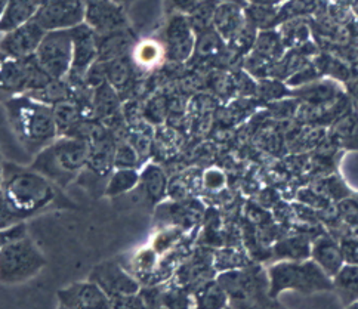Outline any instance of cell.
I'll use <instances>...</instances> for the list:
<instances>
[{
	"label": "cell",
	"mask_w": 358,
	"mask_h": 309,
	"mask_svg": "<svg viewBox=\"0 0 358 309\" xmlns=\"http://www.w3.org/2000/svg\"><path fill=\"white\" fill-rule=\"evenodd\" d=\"M0 189L22 221L50 209L59 199L58 187L46 176L10 161H3Z\"/></svg>",
	"instance_id": "obj_1"
},
{
	"label": "cell",
	"mask_w": 358,
	"mask_h": 309,
	"mask_svg": "<svg viewBox=\"0 0 358 309\" xmlns=\"http://www.w3.org/2000/svg\"><path fill=\"white\" fill-rule=\"evenodd\" d=\"M5 110L17 139L31 154L41 152L59 136L52 106L18 95L5 101Z\"/></svg>",
	"instance_id": "obj_2"
},
{
	"label": "cell",
	"mask_w": 358,
	"mask_h": 309,
	"mask_svg": "<svg viewBox=\"0 0 358 309\" xmlns=\"http://www.w3.org/2000/svg\"><path fill=\"white\" fill-rule=\"evenodd\" d=\"M89 143L80 136H58L52 144L36 154L31 169L52 181L58 188H67L86 169Z\"/></svg>",
	"instance_id": "obj_3"
},
{
	"label": "cell",
	"mask_w": 358,
	"mask_h": 309,
	"mask_svg": "<svg viewBox=\"0 0 358 309\" xmlns=\"http://www.w3.org/2000/svg\"><path fill=\"white\" fill-rule=\"evenodd\" d=\"M266 274L273 299H277L285 292L311 296L320 292L334 290V280L313 259L278 262L268 268Z\"/></svg>",
	"instance_id": "obj_4"
},
{
	"label": "cell",
	"mask_w": 358,
	"mask_h": 309,
	"mask_svg": "<svg viewBox=\"0 0 358 309\" xmlns=\"http://www.w3.org/2000/svg\"><path fill=\"white\" fill-rule=\"evenodd\" d=\"M45 266V254L27 233L8 240L0 247V282L2 285H21L34 278Z\"/></svg>",
	"instance_id": "obj_5"
},
{
	"label": "cell",
	"mask_w": 358,
	"mask_h": 309,
	"mask_svg": "<svg viewBox=\"0 0 358 309\" xmlns=\"http://www.w3.org/2000/svg\"><path fill=\"white\" fill-rule=\"evenodd\" d=\"M52 80L55 79L37 64L34 57L18 59L0 52V95L6 99L41 91Z\"/></svg>",
	"instance_id": "obj_6"
},
{
	"label": "cell",
	"mask_w": 358,
	"mask_h": 309,
	"mask_svg": "<svg viewBox=\"0 0 358 309\" xmlns=\"http://www.w3.org/2000/svg\"><path fill=\"white\" fill-rule=\"evenodd\" d=\"M34 58L52 79L66 80L73 66L71 30L46 31Z\"/></svg>",
	"instance_id": "obj_7"
},
{
	"label": "cell",
	"mask_w": 358,
	"mask_h": 309,
	"mask_svg": "<svg viewBox=\"0 0 358 309\" xmlns=\"http://www.w3.org/2000/svg\"><path fill=\"white\" fill-rule=\"evenodd\" d=\"M86 0H50L41 6L36 21L45 31L71 30L85 22Z\"/></svg>",
	"instance_id": "obj_8"
},
{
	"label": "cell",
	"mask_w": 358,
	"mask_h": 309,
	"mask_svg": "<svg viewBox=\"0 0 358 309\" xmlns=\"http://www.w3.org/2000/svg\"><path fill=\"white\" fill-rule=\"evenodd\" d=\"M92 282L104 292L110 301L126 294H135L141 290V282L127 271V268L117 261H106L96 266L89 274Z\"/></svg>",
	"instance_id": "obj_9"
},
{
	"label": "cell",
	"mask_w": 358,
	"mask_h": 309,
	"mask_svg": "<svg viewBox=\"0 0 358 309\" xmlns=\"http://www.w3.org/2000/svg\"><path fill=\"white\" fill-rule=\"evenodd\" d=\"M166 58L173 62H185L196 52V31L184 14H173L164 29Z\"/></svg>",
	"instance_id": "obj_10"
},
{
	"label": "cell",
	"mask_w": 358,
	"mask_h": 309,
	"mask_svg": "<svg viewBox=\"0 0 358 309\" xmlns=\"http://www.w3.org/2000/svg\"><path fill=\"white\" fill-rule=\"evenodd\" d=\"M73 66L67 79L73 83H85V76L98 61V42L95 31L86 22L71 29Z\"/></svg>",
	"instance_id": "obj_11"
},
{
	"label": "cell",
	"mask_w": 358,
	"mask_h": 309,
	"mask_svg": "<svg viewBox=\"0 0 358 309\" xmlns=\"http://www.w3.org/2000/svg\"><path fill=\"white\" fill-rule=\"evenodd\" d=\"M85 22L96 36L127 29L123 6L116 0H86Z\"/></svg>",
	"instance_id": "obj_12"
},
{
	"label": "cell",
	"mask_w": 358,
	"mask_h": 309,
	"mask_svg": "<svg viewBox=\"0 0 358 309\" xmlns=\"http://www.w3.org/2000/svg\"><path fill=\"white\" fill-rule=\"evenodd\" d=\"M45 34L46 31L41 27V24L31 20L21 27L3 34L0 42V52L18 59L31 58L36 55Z\"/></svg>",
	"instance_id": "obj_13"
},
{
	"label": "cell",
	"mask_w": 358,
	"mask_h": 309,
	"mask_svg": "<svg viewBox=\"0 0 358 309\" xmlns=\"http://www.w3.org/2000/svg\"><path fill=\"white\" fill-rule=\"evenodd\" d=\"M58 302L66 309H111V301L91 280L59 289Z\"/></svg>",
	"instance_id": "obj_14"
},
{
	"label": "cell",
	"mask_w": 358,
	"mask_h": 309,
	"mask_svg": "<svg viewBox=\"0 0 358 309\" xmlns=\"http://www.w3.org/2000/svg\"><path fill=\"white\" fill-rule=\"evenodd\" d=\"M248 20L245 15V9L236 2H220L216 6L213 15V29L224 38L225 43H231L234 38L246 27Z\"/></svg>",
	"instance_id": "obj_15"
},
{
	"label": "cell",
	"mask_w": 358,
	"mask_h": 309,
	"mask_svg": "<svg viewBox=\"0 0 358 309\" xmlns=\"http://www.w3.org/2000/svg\"><path fill=\"white\" fill-rule=\"evenodd\" d=\"M141 194L151 204H159L166 194H169V179L162 167L156 163H147L139 171Z\"/></svg>",
	"instance_id": "obj_16"
},
{
	"label": "cell",
	"mask_w": 358,
	"mask_h": 309,
	"mask_svg": "<svg viewBox=\"0 0 358 309\" xmlns=\"http://www.w3.org/2000/svg\"><path fill=\"white\" fill-rule=\"evenodd\" d=\"M98 61L110 62L113 59L129 57L135 48V38L129 30H120L96 36Z\"/></svg>",
	"instance_id": "obj_17"
},
{
	"label": "cell",
	"mask_w": 358,
	"mask_h": 309,
	"mask_svg": "<svg viewBox=\"0 0 358 309\" xmlns=\"http://www.w3.org/2000/svg\"><path fill=\"white\" fill-rule=\"evenodd\" d=\"M229 299L218 280H206L191 290V309H227Z\"/></svg>",
	"instance_id": "obj_18"
},
{
	"label": "cell",
	"mask_w": 358,
	"mask_h": 309,
	"mask_svg": "<svg viewBox=\"0 0 358 309\" xmlns=\"http://www.w3.org/2000/svg\"><path fill=\"white\" fill-rule=\"evenodd\" d=\"M39 9L41 5L36 0H9L0 18V34H6L34 20Z\"/></svg>",
	"instance_id": "obj_19"
},
{
	"label": "cell",
	"mask_w": 358,
	"mask_h": 309,
	"mask_svg": "<svg viewBox=\"0 0 358 309\" xmlns=\"http://www.w3.org/2000/svg\"><path fill=\"white\" fill-rule=\"evenodd\" d=\"M311 259L323 269V271L334 280V277L343 266V253L336 246L335 241L322 238L314 243L311 247Z\"/></svg>",
	"instance_id": "obj_20"
},
{
	"label": "cell",
	"mask_w": 358,
	"mask_h": 309,
	"mask_svg": "<svg viewBox=\"0 0 358 309\" xmlns=\"http://www.w3.org/2000/svg\"><path fill=\"white\" fill-rule=\"evenodd\" d=\"M104 64H106V73H107V83L119 95H122V92H126L134 82L135 66L131 55L113 59Z\"/></svg>",
	"instance_id": "obj_21"
},
{
	"label": "cell",
	"mask_w": 358,
	"mask_h": 309,
	"mask_svg": "<svg viewBox=\"0 0 358 309\" xmlns=\"http://www.w3.org/2000/svg\"><path fill=\"white\" fill-rule=\"evenodd\" d=\"M334 290L345 308L358 301V264L341 268L334 277Z\"/></svg>",
	"instance_id": "obj_22"
},
{
	"label": "cell",
	"mask_w": 358,
	"mask_h": 309,
	"mask_svg": "<svg viewBox=\"0 0 358 309\" xmlns=\"http://www.w3.org/2000/svg\"><path fill=\"white\" fill-rule=\"evenodd\" d=\"M285 43L281 34L274 30H262L258 33L257 42H255L250 54L257 55L268 62L275 64L281 57L285 55Z\"/></svg>",
	"instance_id": "obj_23"
},
{
	"label": "cell",
	"mask_w": 358,
	"mask_h": 309,
	"mask_svg": "<svg viewBox=\"0 0 358 309\" xmlns=\"http://www.w3.org/2000/svg\"><path fill=\"white\" fill-rule=\"evenodd\" d=\"M132 62L135 69L141 70H152L159 67L162 61L166 58L164 46L160 42L156 41H144L141 43H136L132 54H131Z\"/></svg>",
	"instance_id": "obj_24"
},
{
	"label": "cell",
	"mask_w": 358,
	"mask_h": 309,
	"mask_svg": "<svg viewBox=\"0 0 358 309\" xmlns=\"http://www.w3.org/2000/svg\"><path fill=\"white\" fill-rule=\"evenodd\" d=\"M139 185L138 169H113L106 184L104 194L107 197H119L134 191Z\"/></svg>",
	"instance_id": "obj_25"
},
{
	"label": "cell",
	"mask_w": 358,
	"mask_h": 309,
	"mask_svg": "<svg viewBox=\"0 0 358 309\" xmlns=\"http://www.w3.org/2000/svg\"><path fill=\"white\" fill-rule=\"evenodd\" d=\"M245 9L246 20L255 29L262 30H271L278 18V12L275 6H261V5H250L243 6Z\"/></svg>",
	"instance_id": "obj_26"
},
{
	"label": "cell",
	"mask_w": 358,
	"mask_h": 309,
	"mask_svg": "<svg viewBox=\"0 0 358 309\" xmlns=\"http://www.w3.org/2000/svg\"><path fill=\"white\" fill-rule=\"evenodd\" d=\"M119 98L120 95L108 83L98 86L94 94V108L96 114L102 115V117H108L117 110Z\"/></svg>",
	"instance_id": "obj_27"
},
{
	"label": "cell",
	"mask_w": 358,
	"mask_h": 309,
	"mask_svg": "<svg viewBox=\"0 0 358 309\" xmlns=\"http://www.w3.org/2000/svg\"><path fill=\"white\" fill-rule=\"evenodd\" d=\"M162 306L166 309H191V292L179 285L163 286Z\"/></svg>",
	"instance_id": "obj_28"
},
{
	"label": "cell",
	"mask_w": 358,
	"mask_h": 309,
	"mask_svg": "<svg viewBox=\"0 0 358 309\" xmlns=\"http://www.w3.org/2000/svg\"><path fill=\"white\" fill-rule=\"evenodd\" d=\"M157 266V253L152 249H145L136 254L135 259L132 261V268L127 269L143 286V278L151 275Z\"/></svg>",
	"instance_id": "obj_29"
},
{
	"label": "cell",
	"mask_w": 358,
	"mask_h": 309,
	"mask_svg": "<svg viewBox=\"0 0 358 309\" xmlns=\"http://www.w3.org/2000/svg\"><path fill=\"white\" fill-rule=\"evenodd\" d=\"M139 152L131 143H120L114 151V169H138Z\"/></svg>",
	"instance_id": "obj_30"
},
{
	"label": "cell",
	"mask_w": 358,
	"mask_h": 309,
	"mask_svg": "<svg viewBox=\"0 0 358 309\" xmlns=\"http://www.w3.org/2000/svg\"><path fill=\"white\" fill-rule=\"evenodd\" d=\"M18 224H22V219L8 204L2 189H0V231L9 229Z\"/></svg>",
	"instance_id": "obj_31"
},
{
	"label": "cell",
	"mask_w": 358,
	"mask_h": 309,
	"mask_svg": "<svg viewBox=\"0 0 358 309\" xmlns=\"http://www.w3.org/2000/svg\"><path fill=\"white\" fill-rule=\"evenodd\" d=\"M111 309H148V306L138 292L135 294H126L111 299Z\"/></svg>",
	"instance_id": "obj_32"
},
{
	"label": "cell",
	"mask_w": 358,
	"mask_h": 309,
	"mask_svg": "<svg viewBox=\"0 0 358 309\" xmlns=\"http://www.w3.org/2000/svg\"><path fill=\"white\" fill-rule=\"evenodd\" d=\"M201 2L203 0H169V5L176 14L189 15Z\"/></svg>",
	"instance_id": "obj_33"
},
{
	"label": "cell",
	"mask_w": 358,
	"mask_h": 309,
	"mask_svg": "<svg viewBox=\"0 0 358 309\" xmlns=\"http://www.w3.org/2000/svg\"><path fill=\"white\" fill-rule=\"evenodd\" d=\"M25 233H27V231H25V225L24 224H18V225L12 227L9 229L0 231V247H2L8 240L14 238L17 236H21V234H25Z\"/></svg>",
	"instance_id": "obj_34"
},
{
	"label": "cell",
	"mask_w": 358,
	"mask_h": 309,
	"mask_svg": "<svg viewBox=\"0 0 358 309\" xmlns=\"http://www.w3.org/2000/svg\"><path fill=\"white\" fill-rule=\"evenodd\" d=\"M250 5H261V6H277L285 0H246Z\"/></svg>",
	"instance_id": "obj_35"
},
{
	"label": "cell",
	"mask_w": 358,
	"mask_h": 309,
	"mask_svg": "<svg viewBox=\"0 0 358 309\" xmlns=\"http://www.w3.org/2000/svg\"><path fill=\"white\" fill-rule=\"evenodd\" d=\"M8 3H9V0H0V18H2Z\"/></svg>",
	"instance_id": "obj_36"
},
{
	"label": "cell",
	"mask_w": 358,
	"mask_h": 309,
	"mask_svg": "<svg viewBox=\"0 0 358 309\" xmlns=\"http://www.w3.org/2000/svg\"><path fill=\"white\" fill-rule=\"evenodd\" d=\"M347 309H358V301H355V302H352L351 305H348Z\"/></svg>",
	"instance_id": "obj_37"
},
{
	"label": "cell",
	"mask_w": 358,
	"mask_h": 309,
	"mask_svg": "<svg viewBox=\"0 0 358 309\" xmlns=\"http://www.w3.org/2000/svg\"><path fill=\"white\" fill-rule=\"evenodd\" d=\"M36 2H37V3H39V5H41V6H42V5H45V3H48V2H50V0H36Z\"/></svg>",
	"instance_id": "obj_38"
},
{
	"label": "cell",
	"mask_w": 358,
	"mask_h": 309,
	"mask_svg": "<svg viewBox=\"0 0 358 309\" xmlns=\"http://www.w3.org/2000/svg\"><path fill=\"white\" fill-rule=\"evenodd\" d=\"M2 166H3V161L0 159V181H2Z\"/></svg>",
	"instance_id": "obj_39"
},
{
	"label": "cell",
	"mask_w": 358,
	"mask_h": 309,
	"mask_svg": "<svg viewBox=\"0 0 358 309\" xmlns=\"http://www.w3.org/2000/svg\"><path fill=\"white\" fill-rule=\"evenodd\" d=\"M216 2H228V0H216Z\"/></svg>",
	"instance_id": "obj_40"
},
{
	"label": "cell",
	"mask_w": 358,
	"mask_h": 309,
	"mask_svg": "<svg viewBox=\"0 0 358 309\" xmlns=\"http://www.w3.org/2000/svg\"><path fill=\"white\" fill-rule=\"evenodd\" d=\"M116 2H119V3H122V2H126V0H116Z\"/></svg>",
	"instance_id": "obj_41"
},
{
	"label": "cell",
	"mask_w": 358,
	"mask_h": 309,
	"mask_svg": "<svg viewBox=\"0 0 358 309\" xmlns=\"http://www.w3.org/2000/svg\"><path fill=\"white\" fill-rule=\"evenodd\" d=\"M57 309H66V308H62L61 305H58V308H57Z\"/></svg>",
	"instance_id": "obj_42"
},
{
	"label": "cell",
	"mask_w": 358,
	"mask_h": 309,
	"mask_svg": "<svg viewBox=\"0 0 358 309\" xmlns=\"http://www.w3.org/2000/svg\"><path fill=\"white\" fill-rule=\"evenodd\" d=\"M227 309H233V308H231V306H228V308H227Z\"/></svg>",
	"instance_id": "obj_43"
},
{
	"label": "cell",
	"mask_w": 358,
	"mask_h": 309,
	"mask_svg": "<svg viewBox=\"0 0 358 309\" xmlns=\"http://www.w3.org/2000/svg\"><path fill=\"white\" fill-rule=\"evenodd\" d=\"M159 309H166V308H163V306H162V308H159Z\"/></svg>",
	"instance_id": "obj_44"
}]
</instances>
